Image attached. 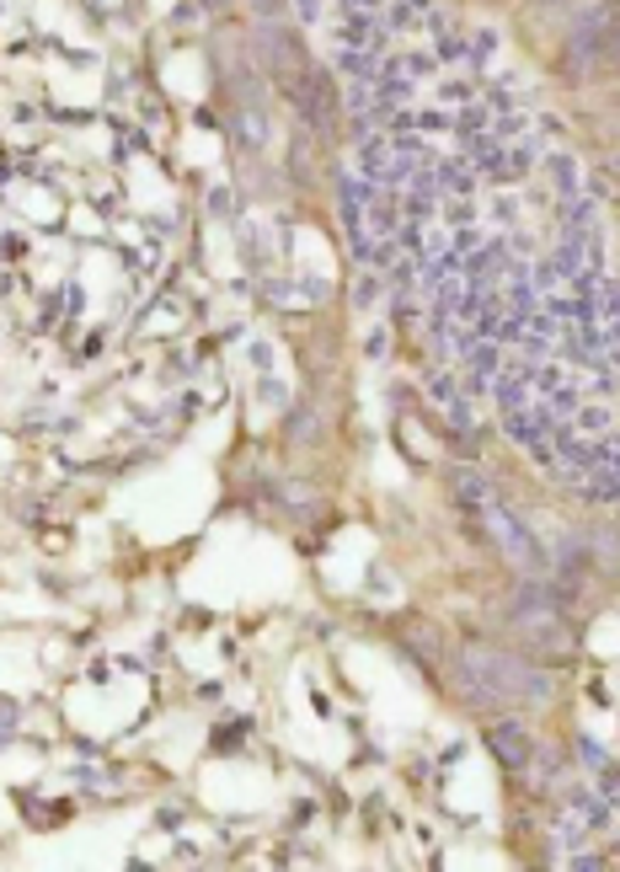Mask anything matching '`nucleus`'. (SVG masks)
<instances>
[{"mask_svg":"<svg viewBox=\"0 0 620 872\" xmlns=\"http://www.w3.org/2000/svg\"><path fill=\"white\" fill-rule=\"evenodd\" d=\"M289 97H295V108H300L315 128H332L337 108H332V86H326V75H300V81L289 86Z\"/></svg>","mask_w":620,"mask_h":872,"instance_id":"4","label":"nucleus"},{"mask_svg":"<svg viewBox=\"0 0 620 872\" xmlns=\"http://www.w3.org/2000/svg\"><path fill=\"white\" fill-rule=\"evenodd\" d=\"M455 499L466 503V508H476V514H482L487 503H497L493 477H482L476 466H460V471H455Z\"/></svg>","mask_w":620,"mask_h":872,"instance_id":"6","label":"nucleus"},{"mask_svg":"<svg viewBox=\"0 0 620 872\" xmlns=\"http://www.w3.org/2000/svg\"><path fill=\"white\" fill-rule=\"evenodd\" d=\"M460 675L471 686V701H482V707H497V701H546V690H551V680L541 670H530L513 653L482 648V642L460 648Z\"/></svg>","mask_w":620,"mask_h":872,"instance_id":"1","label":"nucleus"},{"mask_svg":"<svg viewBox=\"0 0 620 872\" xmlns=\"http://www.w3.org/2000/svg\"><path fill=\"white\" fill-rule=\"evenodd\" d=\"M493 749H497V760H503L508 771H524V765H530V754H535L530 734H524L519 723H497V728H493Z\"/></svg>","mask_w":620,"mask_h":872,"instance_id":"5","label":"nucleus"},{"mask_svg":"<svg viewBox=\"0 0 620 872\" xmlns=\"http://www.w3.org/2000/svg\"><path fill=\"white\" fill-rule=\"evenodd\" d=\"M588 557L599 562V567H610V573H620V525H599L588 536Z\"/></svg>","mask_w":620,"mask_h":872,"instance_id":"7","label":"nucleus"},{"mask_svg":"<svg viewBox=\"0 0 620 872\" xmlns=\"http://www.w3.org/2000/svg\"><path fill=\"white\" fill-rule=\"evenodd\" d=\"M610 22H616V5H610V0H594V5L578 11V22L567 27V64H572V70H588V64L599 60V44H605Z\"/></svg>","mask_w":620,"mask_h":872,"instance_id":"3","label":"nucleus"},{"mask_svg":"<svg viewBox=\"0 0 620 872\" xmlns=\"http://www.w3.org/2000/svg\"><path fill=\"white\" fill-rule=\"evenodd\" d=\"M482 530L493 536V546L503 552V562H508L513 573H524V578H546V573H551L541 541H535V536L524 530V519L508 514L503 503H487V508H482Z\"/></svg>","mask_w":620,"mask_h":872,"instance_id":"2","label":"nucleus"},{"mask_svg":"<svg viewBox=\"0 0 620 872\" xmlns=\"http://www.w3.org/2000/svg\"><path fill=\"white\" fill-rule=\"evenodd\" d=\"M599 60L620 64V11H616V22H610V33H605V44H599Z\"/></svg>","mask_w":620,"mask_h":872,"instance_id":"8","label":"nucleus"}]
</instances>
